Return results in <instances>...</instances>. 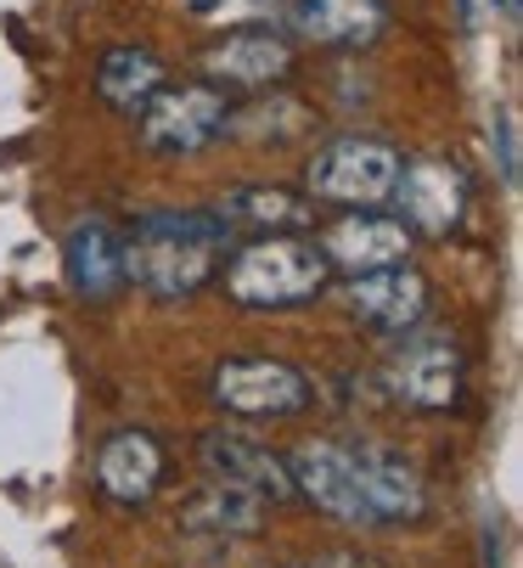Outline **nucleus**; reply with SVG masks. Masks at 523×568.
<instances>
[{
	"mask_svg": "<svg viewBox=\"0 0 523 568\" xmlns=\"http://www.w3.org/2000/svg\"><path fill=\"white\" fill-rule=\"evenodd\" d=\"M231 254V225L209 209H152L124 236V282L181 304L203 293Z\"/></svg>",
	"mask_w": 523,
	"mask_h": 568,
	"instance_id": "obj_1",
	"label": "nucleus"
},
{
	"mask_svg": "<svg viewBox=\"0 0 523 568\" xmlns=\"http://www.w3.org/2000/svg\"><path fill=\"white\" fill-rule=\"evenodd\" d=\"M225 260H231V265H220L225 293L242 310H293V304H310L332 282V265L315 248V236H299V231L253 236L248 248H237Z\"/></svg>",
	"mask_w": 523,
	"mask_h": 568,
	"instance_id": "obj_2",
	"label": "nucleus"
},
{
	"mask_svg": "<svg viewBox=\"0 0 523 568\" xmlns=\"http://www.w3.org/2000/svg\"><path fill=\"white\" fill-rule=\"evenodd\" d=\"M400 164H405V158H400L389 141L338 135V141H326V146L310 158L304 197H310V203H332V209H378V203L394 197Z\"/></svg>",
	"mask_w": 523,
	"mask_h": 568,
	"instance_id": "obj_3",
	"label": "nucleus"
},
{
	"mask_svg": "<svg viewBox=\"0 0 523 568\" xmlns=\"http://www.w3.org/2000/svg\"><path fill=\"white\" fill-rule=\"evenodd\" d=\"M135 119H141V146L147 152L187 158V152H203L225 135L231 102L214 85H163Z\"/></svg>",
	"mask_w": 523,
	"mask_h": 568,
	"instance_id": "obj_4",
	"label": "nucleus"
},
{
	"mask_svg": "<svg viewBox=\"0 0 523 568\" xmlns=\"http://www.w3.org/2000/svg\"><path fill=\"white\" fill-rule=\"evenodd\" d=\"M214 399L237 417H299L304 405L315 399L310 377L288 361H271V355H237V361H220L214 366Z\"/></svg>",
	"mask_w": 523,
	"mask_h": 568,
	"instance_id": "obj_5",
	"label": "nucleus"
},
{
	"mask_svg": "<svg viewBox=\"0 0 523 568\" xmlns=\"http://www.w3.org/2000/svg\"><path fill=\"white\" fill-rule=\"evenodd\" d=\"M315 248L326 254L332 271L366 276V271L405 265L411 248H416V236H411L394 214H343V220H332V225L315 236Z\"/></svg>",
	"mask_w": 523,
	"mask_h": 568,
	"instance_id": "obj_6",
	"label": "nucleus"
},
{
	"mask_svg": "<svg viewBox=\"0 0 523 568\" xmlns=\"http://www.w3.org/2000/svg\"><path fill=\"white\" fill-rule=\"evenodd\" d=\"M394 203H400V225L411 236H451L467 214V175L456 164H400V181H394Z\"/></svg>",
	"mask_w": 523,
	"mask_h": 568,
	"instance_id": "obj_7",
	"label": "nucleus"
},
{
	"mask_svg": "<svg viewBox=\"0 0 523 568\" xmlns=\"http://www.w3.org/2000/svg\"><path fill=\"white\" fill-rule=\"evenodd\" d=\"M203 73L214 91H276L293 73V45L276 29H237L203 51Z\"/></svg>",
	"mask_w": 523,
	"mask_h": 568,
	"instance_id": "obj_8",
	"label": "nucleus"
},
{
	"mask_svg": "<svg viewBox=\"0 0 523 568\" xmlns=\"http://www.w3.org/2000/svg\"><path fill=\"white\" fill-rule=\"evenodd\" d=\"M349 315L372 333H411L416 321L428 315V276L405 260L389 271H366V276H349L343 287Z\"/></svg>",
	"mask_w": 523,
	"mask_h": 568,
	"instance_id": "obj_9",
	"label": "nucleus"
},
{
	"mask_svg": "<svg viewBox=\"0 0 523 568\" xmlns=\"http://www.w3.org/2000/svg\"><path fill=\"white\" fill-rule=\"evenodd\" d=\"M198 456H203V473L220 478V484L253 490L259 501H293L288 456H276L271 445H259V439H248V434H231V428H214V434H203Z\"/></svg>",
	"mask_w": 523,
	"mask_h": 568,
	"instance_id": "obj_10",
	"label": "nucleus"
},
{
	"mask_svg": "<svg viewBox=\"0 0 523 568\" xmlns=\"http://www.w3.org/2000/svg\"><path fill=\"white\" fill-rule=\"evenodd\" d=\"M389 388L416 412H451L462 399V349L451 338H416L394 355Z\"/></svg>",
	"mask_w": 523,
	"mask_h": 568,
	"instance_id": "obj_11",
	"label": "nucleus"
},
{
	"mask_svg": "<svg viewBox=\"0 0 523 568\" xmlns=\"http://www.w3.org/2000/svg\"><path fill=\"white\" fill-rule=\"evenodd\" d=\"M349 462H355V490H361V507H366V529L416 524L428 513L422 478L400 456H389V450H349Z\"/></svg>",
	"mask_w": 523,
	"mask_h": 568,
	"instance_id": "obj_12",
	"label": "nucleus"
},
{
	"mask_svg": "<svg viewBox=\"0 0 523 568\" xmlns=\"http://www.w3.org/2000/svg\"><path fill=\"white\" fill-rule=\"evenodd\" d=\"M288 473H293V496H310L326 518L366 529V507H361V490H355V462H349L343 445L315 439V445L288 456Z\"/></svg>",
	"mask_w": 523,
	"mask_h": 568,
	"instance_id": "obj_13",
	"label": "nucleus"
},
{
	"mask_svg": "<svg viewBox=\"0 0 523 568\" xmlns=\"http://www.w3.org/2000/svg\"><path fill=\"white\" fill-rule=\"evenodd\" d=\"M62 260H68V287L91 304H108L124 287V236L102 214L73 220V231L62 242Z\"/></svg>",
	"mask_w": 523,
	"mask_h": 568,
	"instance_id": "obj_14",
	"label": "nucleus"
},
{
	"mask_svg": "<svg viewBox=\"0 0 523 568\" xmlns=\"http://www.w3.org/2000/svg\"><path fill=\"white\" fill-rule=\"evenodd\" d=\"M158 478H163V450L152 434L141 428H119L102 439L97 450V484H102V496L119 501V507H147L152 490H158Z\"/></svg>",
	"mask_w": 523,
	"mask_h": 568,
	"instance_id": "obj_15",
	"label": "nucleus"
},
{
	"mask_svg": "<svg viewBox=\"0 0 523 568\" xmlns=\"http://www.w3.org/2000/svg\"><path fill=\"white\" fill-rule=\"evenodd\" d=\"M293 29L326 51H361L389 29V0H299Z\"/></svg>",
	"mask_w": 523,
	"mask_h": 568,
	"instance_id": "obj_16",
	"label": "nucleus"
},
{
	"mask_svg": "<svg viewBox=\"0 0 523 568\" xmlns=\"http://www.w3.org/2000/svg\"><path fill=\"white\" fill-rule=\"evenodd\" d=\"M265 524V501L253 490H237V484H203V490L181 507V529L198 535V540H242V535H259Z\"/></svg>",
	"mask_w": 523,
	"mask_h": 568,
	"instance_id": "obj_17",
	"label": "nucleus"
},
{
	"mask_svg": "<svg viewBox=\"0 0 523 568\" xmlns=\"http://www.w3.org/2000/svg\"><path fill=\"white\" fill-rule=\"evenodd\" d=\"M163 85H169V68H163V57L147 51V45H119V51H108L102 68H97V97H102L113 113H124V119H135Z\"/></svg>",
	"mask_w": 523,
	"mask_h": 568,
	"instance_id": "obj_18",
	"label": "nucleus"
},
{
	"mask_svg": "<svg viewBox=\"0 0 523 568\" xmlns=\"http://www.w3.org/2000/svg\"><path fill=\"white\" fill-rule=\"evenodd\" d=\"M220 220L231 231L242 225L253 236H282V231H304L315 220V203L304 192H288V186H237V192H225Z\"/></svg>",
	"mask_w": 523,
	"mask_h": 568,
	"instance_id": "obj_19",
	"label": "nucleus"
},
{
	"mask_svg": "<svg viewBox=\"0 0 523 568\" xmlns=\"http://www.w3.org/2000/svg\"><path fill=\"white\" fill-rule=\"evenodd\" d=\"M310 130V113L299 108V102H288V97H271V102H253V108H231V119H225V135H242V141H299Z\"/></svg>",
	"mask_w": 523,
	"mask_h": 568,
	"instance_id": "obj_20",
	"label": "nucleus"
},
{
	"mask_svg": "<svg viewBox=\"0 0 523 568\" xmlns=\"http://www.w3.org/2000/svg\"><path fill=\"white\" fill-rule=\"evenodd\" d=\"M187 7L203 23H253V18H265L276 0H187Z\"/></svg>",
	"mask_w": 523,
	"mask_h": 568,
	"instance_id": "obj_21",
	"label": "nucleus"
},
{
	"mask_svg": "<svg viewBox=\"0 0 523 568\" xmlns=\"http://www.w3.org/2000/svg\"><path fill=\"white\" fill-rule=\"evenodd\" d=\"M490 141H495V152H501V175H506V181H517V130H512V113H501V119H495Z\"/></svg>",
	"mask_w": 523,
	"mask_h": 568,
	"instance_id": "obj_22",
	"label": "nucleus"
},
{
	"mask_svg": "<svg viewBox=\"0 0 523 568\" xmlns=\"http://www.w3.org/2000/svg\"><path fill=\"white\" fill-rule=\"evenodd\" d=\"M315 568H383V562H372V557H361V551H332V557H321Z\"/></svg>",
	"mask_w": 523,
	"mask_h": 568,
	"instance_id": "obj_23",
	"label": "nucleus"
},
{
	"mask_svg": "<svg viewBox=\"0 0 523 568\" xmlns=\"http://www.w3.org/2000/svg\"><path fill=\"white\" fill-rule=\"evenodd\" d=\"M495 7H501L506 18H517V0H495Z\"/></svg>",
	"mask_w": 523,
	"mask_h": 568,
	"instance_id": "obj_24",
	"label": "nucleus"
}]
</instances>
